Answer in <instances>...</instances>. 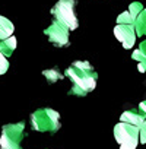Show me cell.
I'll return each mask as SVG.
<instances>
[{"label": "cell", "instance_id": "obj_3", "mask_svg": "<svg viewBox=\"0 0 146 149\" xmlns=\"http://www.w3.org/2000/svg\"><path fill=\"white\" fill-rule=\"evenodd\" d=\"M75 6H76L75 0H58L51 9L54 19L61 25H64L69 31L76 29L79 25L78 18L75 15Z\"/></svg>", "mask_w": 146, "mask_h": 149}, {"label": "cell", "instance_id": "obj_2", "mask_svg": "<svg viewBox=\"0 0 146 149\" xmlns=\"http://www.w3.org/2000/svg\"><path fill=\"white\" fill-rule=\"evenodd\" d=\"M31 126L37 132L54 133L60 129V114L51 108H40L31 114Z\"/></svg>", "mask_w": 146, "mask_h": 149}, {"label": "cell", "instance_id": "obj_9", "mask_svg": "<svg viewBox=\"0 0 146 149\" xmlns=\"http://www.w3.org/2000/svg\"><path fill=\"white\" fill-rule=\"evenodd\" d=\"M131 57L139 61V66H137L139 72H145L146 70V41H143L140 44V47L133 51V56Z\"/></svg>", "mask_w": 146, "mask_h": 149}, {"label": "cell", "instance_id": "obj_4", "mask_svg": "<svg viewBox=\"0 0 146 149\" xmlns=\"http://www.w3.org/2000/svg\"><path fill=\"white\" fill-rule=\"evenodd\" d=\"M24 136H25V124L24 123L6 124L2 129L0 148L2 149H22Z\"/></svg>", "mask_w": 146, "mask_h": 149}, {"label": "cell", "instance_id": "obj_12", "mask_svg": "<svg viewBox=\"0 0 146 149\" xmlns=\"http://www.w3.org/2000/svg\"><path fill=\"white\" fill-rule=\"evenodd\" d=\"M134 31H136V35L142 37V35H146V9H143V12L136 18L134 21Z\"/></svg>", "mask_w": 146, "mask_h": 149}, {"label": "cell", "instance_id": "obj_15", "mask_svg": "<svg viewBox=\"0 0 146 149\" xmlns=\"http://www.w3.org/2000/svg\"><path fill=\"white\" fill-rule=\"evenodd\" d=\"M129 12H130V15L134 18V21H136V18L143 12V6H142V3H139V2H133L130 6H129Z\"/></svg>", "mask_w": 146, "mask_h": 149}, {"label": "cell", "instance_id": "obj_18", "mask_svg": "<svg viewBox=\"0 0 146 149\" xmlns=\"http://www.w3.org/2000/svg\"><path fill=\"white\" fill-rule=\"evenodd\" d=\"M139 111H140L143 116H146V101L140 102V105H139Z\"/></svg>", "mask_w": 146, "mask_h": 149}, {"label": "cell", "instance_id": "obj_11", "mask_svg": "<svg viewBox=\"0 0 146 149\" xmlns=\"http://www.w3.org/2000/svg\"><path fill=\"white\" fill-rule=\"evenodd\" d=\"M16 48V38L15 37H10L8 40H3L0 41V53H2L5 57L10 56Z\"/></svg>", "mask_w": 146, "mask_h": 149}, {"label": "cell", "instance_id": "obj_10", "mask_svg": "<svg viewBox=\"0 0 146 149\" xmlns=\"http://www.w3.org/2000/svg\"><path fill=\"white\" fill-rule=\"evenodd\" d=\"M13 29H15V26H13V24H12L8 18L0 16V41L13 37V35H12Z\"/></svg>", "mask_w": 146, "mask_h": 149}, {"label": "cell", "instance_id": "obj_16", "mask_svg": "<svg viewBox=\"0 0 146 149\" xmlns=\"http://www.w3.org/2000/svg\"><path fill=\"white\" fill-rule=\"evenodd\" d=\"M8 69H9V63H8V58L0 53V74H3V73H6L8 72Z\"/></svg>", "mask_w": 146, "mask_h": 149}, {"label": "cell", "instance_id": "obj_6", "mask_svg": "<svg viewBox=\"0 0 146 149\" xmlns=\"http://www.w3.org/2000/svg\"><path fill=\"white\" fill-rule=\"evenodd\" d=\"M44 34L48 37V40L54 44V45H57V47H66L67 44H69V29L64 26V25H61L60 22H57V21H54L45 31H44Z\"/></svg>", "mask_w": 146, "mask_h": 149}, {"label": "cell", "instance_id": "obj_7", "mask_svg": "<svg viewBox=\"0 0 146 149\" xmlns=\"http://www.w3.org/2000/svg\"><path fill=\"white\" fill-rule=\"evenodd\" d=\"M115 38L123 44L124 48H131L136 41V31L133 25H117L114 28Z\"/></svg>", "mask_w": 146, "mask_h": 149}, {"label": "cell", "instance_id": "obj_17", "mask_svg": "<svg viewBox=\"0 0 146 149\" xmlns=\"http://www.w3.org/2000/svg\"><path fill=\"white\" fill-rule=\"evenodd\" d=\"M139 142H140V143H146V120H145V123L140 126V132H139Z\"/></svg>", "mask_w": 146, "mask_h": 149}, {"label": "cell", "instance_id": "obj_8", "mask_svg": "<svg viewBox=\"0 0 146 149\" xmlns=\"http://www.w3.org/2000/svg\"><path fill=\"white\" fill-rule=\"evenodd\" d=\"M146 120V116H143L139 110H129V111H124L120 117V121L121 123H127V124H131V126H136L140 129V126L145 123Z\"/></svg>", "mask_w": 146, "mask_h": 149}, {"label": "cell", "instance_id": "obj_1", "mask_svg": "<svg viewBox=\"0 0 146 149\" xmlns=\"http://www.w3.org/2000/svg\"><path fill=\"white\" fill-rule=\"evenodd\" d=\"M64 74L70 78L73 86L69 94L83 97L95 89L97 86V73L91 63L88 61H75L66 72Z\"/></svg>", "mask_w": 146, "mask_h": 149}, {"label": "cell", "instance_id": "obj_14", "mask_svg": "<svg viewBox=\"0 0 146 149\" xmlns=\"http://www.w3.org/2000/svg\"><path fill=\"white\" fill-rule=\"evenodd\" d=\"M117 25H134V18L130 15L129 10H126L117 18Z\"/></svg>", "mask_w": 146, "mask_h": 149}, {"label": "cell", "instance_id": "obj_5", "mask_svg": "<svg viewBox=\"0 0 146 149\" xmlns=\"http://www.w3.org/2000/svg\"><path fill=\"white\" fill-rule=\"evenodd\" d=\"M139 127L120 121L114 127V137L120 145V149H136L139 143Z\"/></svg>", "mask_w": 146, "mask_h": 149}, {"label": "cell", "instance_id": "obj_13", "mask_svg": "<svg viewBox=\"0 0 146 149\" xmlns=\"http://www.w3.org/2000/svg\"><path fill=\"white\" fill-rule=\"evenodd\" d=\"M42 74L45 76V79H47V82H48V84H54V82H57V81L63 79V74H61V73L58 72V69H56V67L48 69V70H44V72H42Z\"/></svg>", "mask_w": 146, "mask_h": 149}]
</instances>
